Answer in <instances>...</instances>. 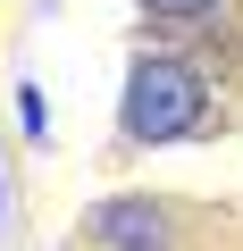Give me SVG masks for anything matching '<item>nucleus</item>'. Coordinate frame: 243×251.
Listing matches in <instances>:
<instances>
[{
  "label": "nucleus",
  "instance_id": "f257e3e1",
  "mask_svg": "<svg viewBox=\"0 0 243 251\" xmlns=\"http://www.w3.org/2000/svg\"><path fill=\"white\" fill-rule=\"evenodd\" d=\"M201 126H210V75L176 50H143L117 92V143L160 151V143H193Z\"/></svg>",
  "mask_w": 243,
  "mask_h": 251
},
{
  "label": "nucleus",
  "instance_id": "f03ea898",
  "mask_svg": "<svg viewBox=\"0 0 243 251\" xmlns=\"http://www.w3.org/2000/svg\"><path fill=\"white\" fill-rule=\"evenodd\" d=\"M135 9L151 25H201V17H218V0H135Z\"/></svg>",
  "mask_w": 243,
  "mask_h": 251
},
{
  "label": "nucleus",
  "instance_id": "7ed1b4c3",
  "mask_svg": "<svg viewBox=\"0 0 243 251\" xmlns=\"http://www.w3.org/2000/svg\"><path fill=\"white\" fill-rule=\"evenodd\" d=\"M17 126H26V143H34V151L51 143V109H42V84H17Z\"/></svg>",
  "mask_w": 243,
  "mask_h": 251
},
{
  "label": "nucleus",
  "instance_id": "20e7f679",
  "mask_svg": "<svg viewBox=\"0 0 243 251\" xmlns=\"http://www.w3.org/2000/svg\"><path fill=\"white\" fill-rule=\"evenodd\" d=\"M0 218H9V176H0Z\"/></svg>",
  "mask_w": 243,
  "mask_h": 251
}]
</instances>
